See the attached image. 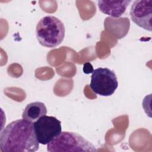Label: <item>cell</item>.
I'll return each instance as SVG.
<instances>
[{"label": "cell", "mask_w": 152, "mask_h": 152, "mask_svg": "<svg viewBox=\"0 0 152 152\" xmlns=\"http://www.w3.org/2000/svg\"><path fill=\"white\" fill-rule=\"evenodd\" d=\"M39 147L33 124L23 119L10 122L1 132L2 152H34Z\"/></svg>", "instance_id": "obj_1"}, {"label": "cell", "mask_w": 152, "mask_h": 152, "mask_svg": "<svg viewBox=\"0 0 152 152\" xmlns=\"http://www.w3.org/2000/svg\"><path fill=\"white\" fill-rule=\"evenodd\" d=\"M65 28L63 23L57 17L48 15L37 24L36 35L39 43L45 47L53 48L63 41Z\"/></svg>", "instance_id": "obj_2"}, {"label": "cell", "mask_w": 152, "mask_h": 152, "mask_svg": "<svg viewBox=\"0 0 152 152\" xmlns=\"http://www.w3.org/2000/svg\"><path fill=\"white\" fill-rule=\"evenodd\" d=\"M49 152L97 151L95 146L81 135L69 131L61 134L47 144Z\"/></svg>", "instance_id": "obj_3"}, {"label": "cell", "mask_w": 152, "mask_h": 152, "mask_svg": "<svg viewBox=\"0 0 152 152\" xmlns=\"http://www.w3.org/2000/svg\"><path fill=\"white\" fill-rule=\"evenodd\" d=\"M90 87L94 93L100 96H111L118 87L116 75L107 68L95 69L91 76Z\"/></svg>", "instance_id": "obj_4"}, {"label": "cell", "mask_w": 152, "mask_h": 152, "mask_svg": "<svg viewBox=\"0 0 152 152\" xmlns=\"http://www.w3.org/2000/svg\"><path fill=\"white\" fill-rule=\"evenodd\" d=\"M36 138L39 144L46 145L62 132L61 122L52 116H43L33 123Z\"/></svg>", "instance_id": "obj_5"}, {"label": "cell", "mask_w": 152, "mask_h": 152, "mask_svg": "<svg viewBox=\"0 0 152 152\" xmlns=\"http://www.w3.org/2000/svg\"><path fill=\"white\" fill-rule=\"evenodd\" d=\"M131 20L140 27L151 31L152 0H137L130 10Z\"/></svg>", "instance_id": "obj_6"}, {"label": "cell", "mask_w": 152, "mask_h": 152, "mask_svg": "<svg viewBox=\"0 0 152 152\" xmlns=\"http://www.w3.org/2000/svg\"><path fill=\"white\" fill-rule=\"evenodd\" d=\"M131 1H98L99 10L104 14L114 18L120 17L125 12Z\"/></svg>", "instance_id": "obj_7"}, {"label": "cell", "mask_w": 152, "mask_h": 152, "mask_svg": "<svg viewBox=\"0 0 152 152\" xmlns=\"http://www.w3.org/2000/svg\"><path fill=\"white\" fill-rule=\"evenodd\" d=\"M47 113L45 104L40 102H35L28 104L25 107L22 118L28 122H34Z\"/></svg>", "instance_id": "obj_8"}, {"label": "cell", "mask_w": 152, "mask_h": 152, "mask_svg": "<svg viewBox=\"0 0 152 152\" xmlns=\"http://www.w3.org/2000/svg\"><path fill=\"white\" fill-rule=\"evenodd\" d=\"M93 71H94L93 67L90 62H87V63L84 64L83 71H84V73H86V74L92 73Z\"/></svg>", "instance_id": "obj_9"}]
</instances>
